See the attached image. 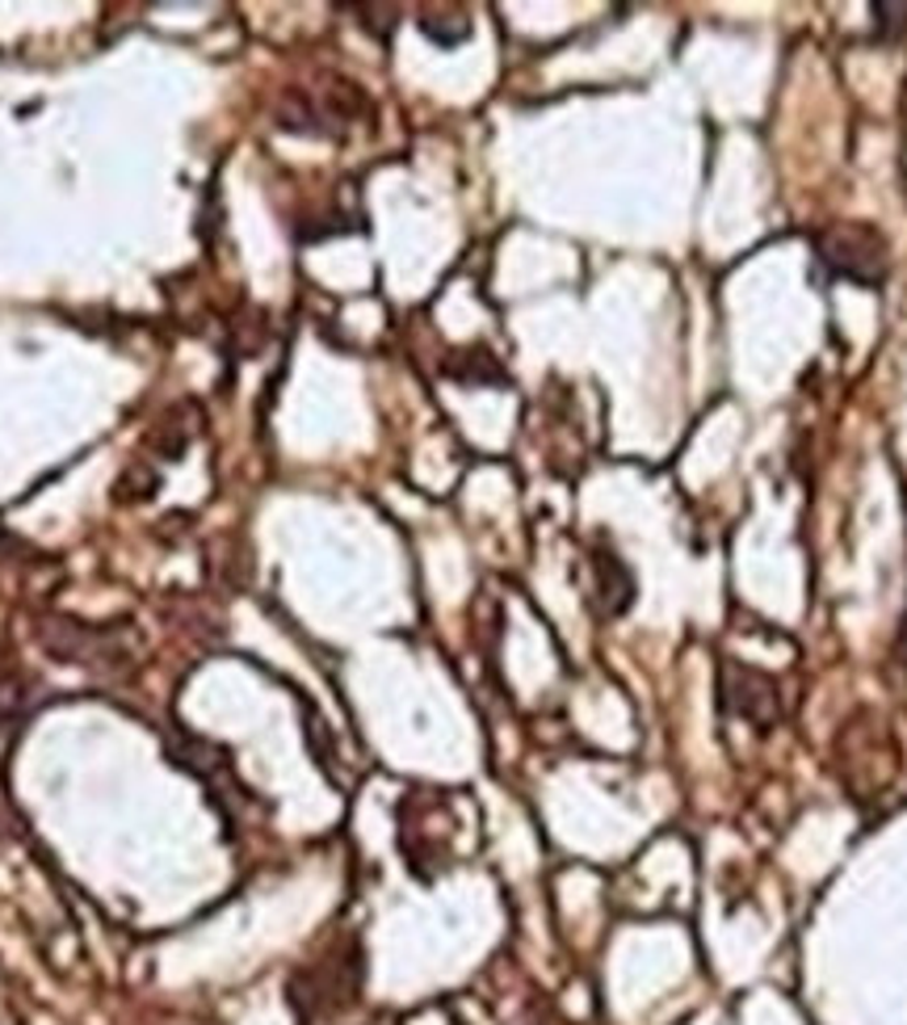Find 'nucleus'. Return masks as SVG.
<instances>
[{
	"label": "nucleus",
	"mask_w": 907,
	"mask_h": 1025,
	"mask_svg": "<svg viewBox=\"0 0 907 1025\" xmlns=\"http://www.w3.org/2000/svg\"><path fill=\"white\" fill-rule=\"evenodd\" d=\"M815 257L840 282L883 287L886 269H891V244L874 223L849 219V223H832L815 236Z\"/></svg>",
	"instance_id": "f257e3e1"
},
{
	"label": "nucleus",
	"mask_w": 907,
	"mask_h": 1025,
	"mask_svg": "<svg viewBox=\"0 0 907 1025\" xmlns=\"http://www.w3.org/2000/svg\"><path fill=\"white\" fill-rule=\"evenodd\" d=\"M358 979H361L358 950L328 954V958L311 962V967H303L299 976L290 979V1004L299 1009L303 1022L333 1017V1013H340L345 1004L358 996Z\"/></svg>",
	"instance_id": "f03ea898"
},
{
	"label": "nucleus",
	"mask_w": 907,
	"mask_h": 1025,
	"mask_svg": "<svg viewBox=\"0 0 907 1025\" xmlns=\"http://www.w3.org/2000/svg\"><path fill=\"white\" fill-rule=\"evenodd\" d=\"M718 698L731 715L757 723L761 732H769L777 718H782V690L777 681L752 665H740V660H723L718 665Z\"/></svg>",
	"instance_id": "7ed1b4c3"
},
{
	"label": "nucleus",
	"mask_w": 907,
	"mask_h": 1025,
	"mask_svg": "<svg viewBox=\"0 0 907 1025\" xmlns=\"http://www.w3.org/2000/svg\"><path fill=\"white\" fill-rule=\"evenodd\" d=\"M593 572H597V597H601V610L609 619L626 614L635 605V572L622 564L614 550H593Z\"/></svg>",
	"instance_id": "20e7f679"
},
{
	"label": "nucleus",
	"mask_w": 907,
	"mask_h": 1025,
	"mask_svg": "<svg viewBox=\"0 0 907 1025\" xmlns=\"http://www.w3.org/2000/svg\"><path fill=\"white\" fill-rule=\"evenodd\" d=\"M441 370H446L454 382H467V387H492V382L508 379V375H504V366L496 361V354H492V349H483V345L454 349Z\"/></svg>",
	"instance_id": "39448f33"
},
{
	"label": "nucleus",
	"mask_w": 907,
	"mask_h": 1025,
	"mask_svg": "<svg viewBox=\"0 0 907 1025\" xmlns=\"http://www.w3.org/2000/svg\"><path fill=\"white\" fill-rule=\"evenodd\" d=\"M421 30L425 38H433L437 47H462L471 38V22L462 13H425L421 18Z\"/></svg>",
	"instance_id": "423d86ee"
},
{
	"label": "nucleus",
	"mask_w": 907,
	"mask_h": 1025,
	"mask_svg": "<svg viewBox=\"0 0 907 1025\" xmlns=\"http://www.w3.org/2000/svg\"><path fill=\"white\" fill-rule=\"evenodd\" d=\"M152 492H160V476L152 471V467H131L126 476L119 479V501L126 504H139V501H152Z\"/></svg>",
	"instance_id": "0eeeda50"
},
{
	"label": "nucleus",
	"mask_w": 907,
	"mask_h": 1025,
	"mask_svg": "<svg viewBox=\"0 0 907 1025\" xmlns=\"http://www.w3.org/2000/svg\"><path fill=\"white\" fill-rule=\"evenodd\" d=\"M358 18H395V9H358ZM361 25H366L370 34H379L382 43L391 38V30H387V25H382V22H361Z\"/></svg>",
	"instance_id": "6e6552de"
},
{
	"label": "nucleus",
	"mask_w": 907,
	"mask_h": 1025,
	"mask_svg": "<svg viewBox=\"0 0 907 1025\" xmlns=\"http://www.w3.org/2000/svg\"><path fill=\"white\" fill-rule=\"evenodd\" d=\"M9 715H13V690H9V681L0 677V723Z\"/></svg>",
	"instance_id": "1a4fd4ad"
}]
</instances>
